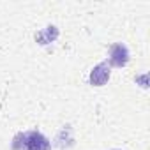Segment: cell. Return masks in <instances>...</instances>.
Returning a JSON list of instances; mask_svg holds the SVG:
<instances>
[{
    "instance_id": "6da1fadb",
    "label": "cell",
    "mask_w": 150,
    "mask_h": 150,
    "mask_svg": "<svg viewBox=\"0 0 150 150\" xmlns=\"http://www.w3.org/2000/svg\"><path fill=\"white\" fill-rule=\"evenodd\" d=\"M51 145H50V139L37 132V131H30L25 134V141H23V148L21 150H50Z\"/></svg>"
},
{
    "instance_id": "7a4b0ae2",
    "label": "cell",
    "mask_w": 150,
    "mask_h": 150,
    "mask_svg": "<svg viewBox=\"0 0 150 150\" xmlns=\"http://www.w3.org/2000/svg\"><path fill=\"white\" fill-rule=\"evenodd\" d=\"M127 62H129V50H127V46L122 44V42L113 44L111 50H110V64L115 65V67H124Z\"/></svg>"
},
{
    "instance_id": "3957f363",
    "label": "cell",
    "mask_w": 150,
    "mask_h": 150,
    "mask_svg": "<svg viewBox=\"0 0 150 150\" xmlns=\"http://www.w3.org/2000/svg\"><path fill=\"white\" fill-rule=\"evenodd\" d=\"M110 78V69L106 67V64H99L92 72H90V83L96 87H101L108 81Z\"/></svg>"
}]
</instances>
